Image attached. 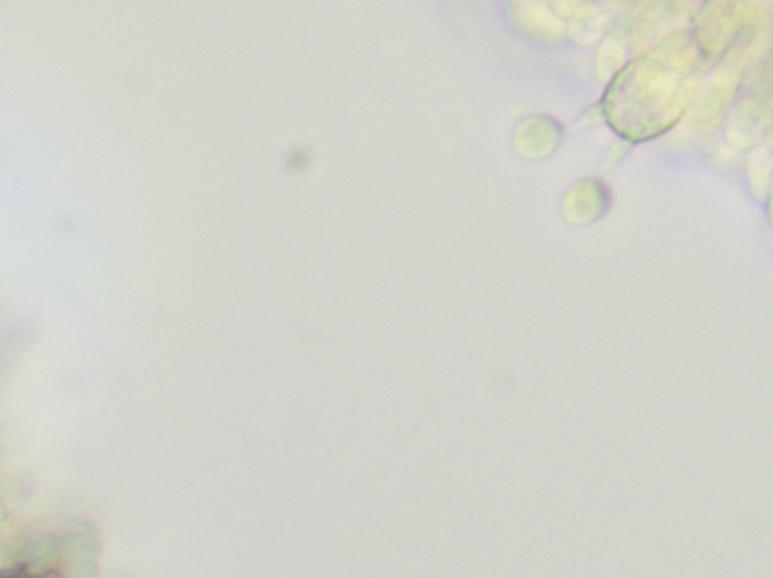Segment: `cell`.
I'll return each instance as SVG.
<instances>
[{
  "instance_id": "obj_1",
  "label": "cell",
  "mask_w": 773,
  "mask_h": 578,
  "mask_svg": "<svg viewBox=\"0 0 773 578\" xmlns=\"http://www.w3.org/2000/svg\"><path fill=\"white\" fill-rule=\"evenodd\" d=\"M736 83H738V76L728 67L719 68L709 79H706L692 103L690 116L694 123L699 128H710L716 124L731 101Z\"/></svg>"
},
{
  "instance_id": "obj_2",
  "label": "cell",
  "mask_w": 773,
  "mask_h": 578,
  "mask_svg": "<svg viewBox=\"0 0 773 578\" xmlns=\"http://www.w3.org/2000/svg\"><path fill=\"white\" fill-rule=\"evenodd\" d=\"M766 109L756 101H748L732 113L728 121V138L734 145L747 146L752 144L766 124Z\"/></svg>"
},
{
  "instance_id": "obj_3",
  "label": "cell",
  "mask_w": 773,
  "mask_h": 578,
  "mask_svg": "<svg viewBox=\"0 0 773 578\" xmlns=\"http://www.w3.org/2000/svg\"><path fill=\"white\" fill-rule=\"evenodd\" d=\"M772 154L769 153L766 146L756 149L752 152L750 161H748V170H750V181L752 189L756 195L766 194L772 177Z\"/></svg>"
}]
</instances>
